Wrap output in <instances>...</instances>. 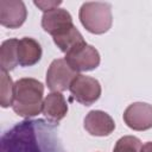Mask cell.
Returning <instances> with one entry per match:
<instances>
[{
    "label": "cell",
    "mask_w": 152,
    "mask_h": 152,
    "mask_svg": "<svg viewBox=\"0 0 152 152\" xmlns=\"http://www.w3.org/2000/svg\"><path fill=\"white\" fill-rule=\"evenodd\" d=\"M0 152H65L56 124L24 120L1 137Z\"/></svg>",
    "instance_id": "1"
},
{
    "label": "cell",
    "mask_w": 152,
    "mask_h": 152,
    "mask_svg": "<svg viewBox=\"0 0 152 152\" xmlns=\"http://www.w3.org/2000/svg\"><path fill=\"white\" fill-rule=\"evenodd\" d=\"M44 86L40 81L24 77L14 83V97L12 108L15 114L23 118L38 115L43 109Z\"/></svg>",
    "instance_id": "2"
},
{
    "label": "cell",
    "mask_w": 152,
    "mask_h": 152,
    "mask_svg": "<svg viewBox=\"0 0 152 152\" xmlns=\"http://www.w3.org/2000/svg\"><path fill=\"white\" fill-rule=\"evenodd\" d=\"M78 18L83 27L94 34L106 33L113 23L112 6L108 2L89 1L82 4Z\"/></svg>",
    "instance_id": "3"
},
{
    "label": "cell",
    "mask_w": 152,
    "mask_h": 152,
    "mask_svg": "<svg viewBox=\"0 0 152 152\" xmlns=\"http://www.w3.org/2000/svg\"><path fill=\"white\" fill-rule=\"evenodd\" d=\"M69 90L72 97L83 106L93 104L95 101L99 100L101 95L100 82L94 77L86 76L82 74L76 75V77L70 83Z\"/></svg>",
    "instance_id": "4"
},
{
    "label": "cell",
    "mask_w": 152,
    "mask_h": 152,
    "mask_svg": "<svg viewBox=\"0 0 152 152\" xmlns=\"http://www.w3.org/2000/svg\"><path fill=\"white\" fill-rule=\"evenodd\" d=\"M76 75L77 72L70 68L65 59H53L46 71V86L51 91H64L69 89Z\"/></svg>",
    "instance_id": "5"
},
{
    "label": "cell",
    "mask_w": 152,
    "mask_h": 152,
    "mask_svg": "<svg viewBox=\"0 0 152 152\" xmlns=\"http://www.w3.org/2000/svg\"><path fill=\"white\" fill-rule=\"evenodd\" d=\"M64 59L70 65V68L76 72L90 71L99 66L100 53L93 45L84 44L65 53Z\"/></svg>",
    "instance_id": "6"
},
{
    "label": "cell",
    "mask_w": 152,
    "mask_h": 152,
    "mask_svg": "<svg viewBox=\"0 0 152 152\" xmlns=\"http://www.w3.org/2000/svg\"><path fill=\"white\" fill-rule=\"evenodd\" d=\"M125 124L134 131H147L152 128V104L134 102L124 112Z\"/></svg>",
    "instance_id": "7"
},
{
    "label": "cell",
    "mask_w": 152,
    "mask_h": 152,
    "mask_svg": "<svg viewBox=\"0 0 152 152\" xmlns=\"http://www.w3.org/2000/svg\"><path fill=\"white\" fill-rule=\"evenodd\" d=\"M26 6L21 0H0V24L8 28L21 26L26 19Z\"/></svg>",
    "instance_id": "8"
},
{
    "label": "cell",
    "mask_w": 152,
    "mask_h": 152,
    "mask_svg": "<svg viewBox=\"0 0 152 152\" xmlns=\"http://www.w3.org/2000/svg\"><path fill=\"white\" fill-rule=\"evenodd\" d=\"M84 128L90 135L107 137L114 131L115 122L106 112L90 110L84 118Z\"/></svg>",
    "instance_id": "9"
},
{
    "label": "cell",
    "mask_w": 152,
    "mask_h": 152,
    "mask_svg": "<svg viewBox=\"0 0 152 152\" xmlns=\"http://www.w3.org/2000/svg\"><path fill=\"white\" fill-rule=\"evenodd\" d=\"M72 17L64 8H53L48 12H44L42 17V27L45 32L50 33L52 37L65 31L72 26Z\"/></svg>",
    "instance_id": "10"
},
{
    "label": "cell",
    "mask_w": 152,
    "mask_h": 152,
    "mask_svg": "<svg viewBox=\"0 0 152 152\" xmlns=\"http://www.w3.org/2000/svg\"><path fill=\"white\" fill-rule=\"evenodd\" d=\"M42 113L48 119V121L58 124L68 113V104L64 96L58 91L48 94L43 101Z\"/></svg>",
    "instance_id": "11"
},
{
    "label": "cell",
    "mask_w": 152,
    "mask_h": 152,
    "mask_svg": "<svg viewBox=\"0 0 152 152\" xmlns=\"http://www.w3.org/2000/svg\"><path fill=\"white\" fill-rule=\"evenodd\" d=\"M42 57L40 44L31 38L24 37L18 43V62L21 66H31L39 62Z\"/></svg>",
    "instance_id": "12"
},
{
    "label": "cell",
    "mask_w": 152,
    "mask_h": 152,
    "mask_svg": "<svg viewBox=\"0 0 152 152\" xmlns=\"http://www.w3.org/2000/svg\"><path fill=\"white\" fill-rule=\"evenodd\" d=\"M52 39H53V43L57 45V48H59V50L64 53H68L69 51L87 44L83 36L81 34V32L77 30L75 25L70 26L69 28L61 32L59 34L53 36Z\"/></svg>",
    "instance_id": "13"
},
{
    "label": "cell",
    "mask_w": 152,
    "mask_h": 152,
    "mask_svg": "<svg viewBox=\"0 0 152 152\" xmlns=\"http://www.w3.org/2000/svg\"><path fill=\"white\" fill-rule=\"evenodd\" d=\"M18 43L15 38H10L2 42L0 46V66L1 70L11 71L18 64Z\"/></svg>",
    "instance_id": "14"
},
{
    "label": "cell",
    "mask_w": 152,
    "mask_h": 152,
    "mask_svg": "<svg viewBox=\"0 0 152 152\" xmlns=\"http://www.w3.org/2000/svg\"><path fill=\"white\" fill-rule=\"evenodd\" d=\"M1 89H0V104L4 108H7L13 104L14 97V83L12 82L11 76L7 71L1 70Z\"/></svg>",
    "instance_id": "15"
},
{
    "label": "cell",
    "mask_w": 152,
    "mask_h": 152,
    "mask_svg": "<svg viewBox=\"0 0 152 152\" xmlns=\"http://www.w3.org/2000/svg\"><path fill=\"white\" fill-rule=\"evenodd\" d=\"M141 141L137 137L125 135L120 138L113 148V152H140Z\"/></svg>",
    "instance_id": "16"
},
{
    "label": "cell",
    "mask_w": 152,
    "mask_h": 152,
    "mask_svg": "<svg viewBox=\"0 0 152 152\" xmlns=\"http://www.w3.org/2000/svg\"><path fill=\"white\" fill-rule=\"evenodd\" d=\"M36 6H38L42 11L48 12L50 10L57 8V6H59L62 4V1H34L33 2Z\"/></svg>",
    "instance_id": "17"
},
{
    "label": "cell",
    "mask_w": 152,
    "mask_h": 152,
    "mask_svg": "<svg viewBox=\"0 0 152 152\" xmlns=\"http://www.w3.org/2000/svg\"><path fill=\"white\" fill-rule=\"evenodd\" d=\"M140 152H152V141H147L140 148Z\"/></svg>",
    "instance_id": "18"
}]
</instances>
